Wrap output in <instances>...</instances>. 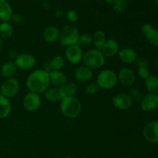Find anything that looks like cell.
<instances>
[{
	"instance_id": "obj_15",
	"label": "cell",
	"mask_w": 158,
	"mask_h": 158,
	"mask_svg": "<svg viewBox=\"0 0 158 158\" xmlns=\"http://www.w3.org/2000/svg\"><path fill=\"white\" fill-rule=\"evenodd\" d=\"M142 32L151 45L158 46V29L153 27L151 25L145 24L142 27Z\"/></svg>"
},
{
	"instance_id": "obj_28",
	"label": "cell",
	"mask_w": 158,
	"mask_h": 158,
	"mask_svg": "<svg viewBox=\"0 0 158 158\" xmlns=\"http://www.w3.org/2000/svg\"><path fill=\"white\" fill-rule=\"evenodd\" d=\"M49 64H50L51 70L58 71L63 69L65 65V61L62 56H56L52 60H49Z\"/></svg>"
},
{
	"instance_id": "obj_23",
	"label": "cell",
	"mask_w": 158,
	"mask_h": 158,
	"mask_svg": "<svg viewBox=\"0 0 158 158\" xmlns=\"http://www.w3.org/2000/svg\"><path fill=\"white\" fill-rule=\"evenodd\" d=\"M11 112V103L7 97L0 94V119L6 118Z\"/></svg>"
},
{
	"instance_id": "obj_4",
	"label": "cell",
	"mask_w": 158,
	"mask_h": 158,
	"mask_svg": "<svg viewBox=\"0 0 158 158\" xmlns=\"http://www.w3.org/2000/svg\"><path fill=\"white\" fill-rule=\"evenodd\" d=\"M80 33L77 27L74 26H66L63 28L60 33V41L62 46H70L77 45Z\"/></svg>"
},
{
	"instance_id": "obj_8",
	"label": "cell",
	"mask_w": 158,
	"mask_h": 158,
	"mask_svg": "<svg viewBox=\"0 0 158 158\" xmlns=\"http://www.w3.org/2000/svg\"><path fill=\"white\" fill-rule=\"evenodd\" d=\"M41 105V99L40 95L35 93L29 92L26 95L23 100V106L26 110L34 112L40 108Z\"/></svg>"
},
{
	"instance_id": "obj_14",
	"label": "cell",
	"mask_w": 158,
	"mask_h": 158,
	"mask_svg": "<svg viewBox=\"0 0 158 158\" xmlns=\"http://www.w3.org/2000/svg\"><path fill=\"white\" fill-rule=\"evenodd\" d=\"M100 51H101L104 56H114L119 51L118 43L115 40H113V39L106 40L103 46H102Z\"/></svg>"
},
{
	"instance_id": "obj_3",
	"label": "cell",
	"mask_w": 158,
	"mask_h": 158,
	"mask_svg": "<svg viewBox=\"0 0 158 158\" xmlns=\"http://www.w3.org/2000/svg\"><path fill=\"white\" fill-rule=\"evenodd\" d=\"M83 63L85 66L91 69H100L104 65L105 56L100 49H91L83 55Z\"/></svg>"
},
{
	"instance_id": "obj_33",
	"label": "cell",
	"mask_w": 158,
	"mask_h": 158,
	"mask_svg": "<svg viewBox=\"0 0 158 158\" xmlns=\"http://www.w3.org/2000/svg\"><path fill=\"white\" fill-rule=\"evenodd\" d=\"M138 75L141 77L142 79H148V77H150V71L148 69V68H145V67H139L138 68Z\"/></svg>"
},
{
	"instance_id": "obj_35",
	"label": "cell",
	"mask_w": 158,
	"mask_h": 158,
	"mask_svg": "<svg viewBox=\"0 0 158 158\" xmlns=\"http://www.w3.org/2000/svg\"><path fill=\"white\" fill-rule=\"evenodd\" d=\"M137 66L139 67H145V68H148V60L144 58H139L137 60Z\"/></svg>"
},
{
	"instance_id": "obj_36",
	"label": "cell",
	"mask_w": 158,
	"mask_h": 158,
	"mask_svg": "<svg viewBox=\"0 0 158 158\" xmlns=\"http://www.w3.org/2000/svg\"><path fill=\"white\" fill-rule=\"evenodd\" d=\"M12 19L13 20L14 23L19 24V23H21L22 22H23V17L21 16V15H19V14H17V15H12Z\"/></svg>"
},
{
	"instance_id": "obj_29",
	"label": "cell",
	"mask_w": 158,
	"mask_h": 158,
	"mask_svg": "<svg viewBox=\"0 0 158 158\" xmlns=\"http://www.w3.org/2000/svg\"><path fill=\"white\" fill-rule=\"evenodd\" d=\"M128 3L127 0H114L113 3L114 10L117 13H123L126 11Z\"/></svg>"
},
{
	"instance_id": "obj_27",
	"label": "cell",
	"mask_w": 158,
	"mask_h": 158,
	"mask_svg": "<svg viewBox=\"0 0 158 158\" xmlns=\"http://www.w3.org/2000/svg\"><path fill=\"white\" fill-rule=\"evenodd\" d=\"M61 89L65 97H73L77 92V86L74 83H66Z\"/></svg>"
},
{
	"instance_id": "obj_42",
	"label": "cell",
	"mask_w": 158,
	"mask_h": 158,
	"mask_svg": "<svg viewBox=\"0 0 158 158\" xmlns=\"http://www.w3.org/2000/svg\"><path fill=\"white\" fill-rule=\"evenodd\" d=\"M157 69H158V59H157Z\"/></svg>"
},
{
	"instance_id": "obj_12",
	"label": "cell",
	"mask_w": 158,
	"mask_h": 158,
	"mask_svg": "<svg viewBox=\"0 0 158 158\" xmlns=\"http://www.w3.org/2000/svg\"><path fill=\"white\" fill-rule=\"evenodd\" d=\"M140 106L143 111H151L158 107V95L149 94L143 97L141 100Z\"/></svg>"
},
{
	"instance_id": "obj_21",
	"label": "cell",
	"mask_w": 158,
	"mask_h": 158,
	"mask_svg": "<svg viewBox=\"0 0 158 158\" xmlns=\"http://www.w3.org/2000/svg\"><path fill=\"white\" fill-rule=\"evenodd\" d=\"M17 67L15 63L13 62H6L2 65L1 69V74L4 78L11 79L13 78L14 76L16 73Z\"/></svg>"
},
{
	"instance_id": "obj_32",
	"label": "cell",
	"mask_w": 158,
	"mask_h": 158,
	"mask_svg": "<svg viewBox=\"0 0 158 158\" xmlns=\"http://www.w3.org/2000/svg\"><path fill=\"white\" fill-rule=\"evenodd\" d=\"M129 96L131 97V98L133 100H136V101H140V100H142V97H141V94H140L138 90L137 89H131L130 90V94Z\"/></svg>"
},
{
	"instance_id": "obj_1",
	"label": "cell",
	"mask_w": 158,
	"mask_h": 158,
	"mask_svg": "<svg viewBox=\"0 0 158 158\" xmlns=\"http://www.w3.org/2000/svg\"><path fill=\"white\" fill-rule=\"evenodd\" d=\"M49 73L44 69H36L31 73L27 78L26 86L30 92L40 94L49 88L50 85Z\"/></svg>"
},
{
	"instance_id": "obj_13",
	"label": "cell",
	"mask_w": 158,
	"mask_h": 158,
	"mask_svg": "<svg viewBox=\"0 0 158 158\" xmlns=\"http://www.w3.org/2000/svg\"><path fill=\"white\" fill-rule=\"evenodd\" d=\"M117 78L120 83L126 86H132L135 81V75L133 70L128 68H123L119 72Z\"/></svg>"
},
{
	"instance_id": "obj_44",
	"label": "cell",
	"mask_w": 158,
	"mask_h": 158,
	"mask_svg": "<svg viewBox=\"0 0 158 158\" xmlns=\"http://www.w3.org/2000/svg\"><path fill=\"white\" fill-rule=\"evenodd\" d=\"M127 158H131V157H127Z\"/></svg>"
},
{
	"instance_id": "obj_26",
	"label": "cell",
	"mask_w": 158,
	"mask_h": 158,
	"mask_svg": "<svg viewBox=\"0 0 158 158\" xmlns=\"http://www.w3.org/2000/svg\"><path fill=\"white\" fill-rule=\"evenodd\" d=\"M13 33V28L9 23H2L0 24V37L2 39H8Z\"/></svg>"
},
{
	"instance_id": "obj_6",
	"label": "cell",
	"mask_w": 158,
	"mask_h": 158,
	"mask_svg": "<svg viewBox=\"0 0 158 158\" xmlns=\"http://www.w3.org/2000/svg\"><path fill=\"white\" fill-rule=\"evenodd\" d=\"M1 94L7 98H12L19 90V82L15 78L6 80L1 86Z\"/></svg>"
},
{
	"instance_id": "obj_16",
	"label": "cell",
	"mask_w": 158,
	"mask_h": 158,
	"mask_svg": "<svg viewBox=\"0 0 158 158\" xmlns=\"http://www.w3.org/2000/svg\"><path fill=\"white\" fill-rule=\"evenodd\" d=\"M12 9L6 0H0V21L2 23H9L12 19Z\"/></svg>"
},
{
	"instance_id": "obj_38",
	"label": "cell",
	"mask_w": 158,
	"mask_h": 158,
	"mask_svg": "<svg viewBox=\"0 0 158 158\" xmlns=\"http://www.w3.org/2000/svg\"><path fill=\"white\" fill-rule=\"evenodd\" d=\"M43 7H44L45 9H49V5L48 4L47 2H45L44 4H43Z\"/></svg>"
},
{
	"instance_id": "obj_18",
	"label": "cell",
	"mask_w": 158,
	"mask_h": 158,
	"mask_svg": "<svg viewBox=\"0 0 158 158\" xmlns=\"http://www.w3.org/2000/svg\"><path fill=\"white\" fill-rule=\"evenodd\" d=\"M49 79H50V83L55 86V87L62 88L66 83V77L63 72L60 70L58 71H51L49 73Z\"/></svg>"
},
{
	"instance_id": "obj_39",
	"label": "cell",
	"mask_w": 158,
	"mask_h": 158,
	"mask_svg": "<svg viewBox=\"0 0 158 158\" xmlns=\"http://www.w3.org/2000/svg\"><path fill=\"white\" fill-rule=\"evenodd\" d=\"M105 1H106V2L108 3V4H112L113 5L114 0H105Z\"/></svg>"
},
{
	"instance_id": "obj_30",
	"label": "cell",
	"mask_w": 158,
	"mask_h": 158,
	"mask_svg": "<svg viewBox=\"0 0 158 158\" xmlns=\"http://www.w3.org/2000/svg\"><path fill=\"white\" fill-rule=\"evenodd\" d=\"M93 43V36L89 35V34H83L79 37L77 45L80 47H86V46H90Z\"/></svg>"
},
{
	"instance_id": "obj_31",
	"label": "cell",
	"mask_w": 158,
	"mask_h": 158,
	"mask_svg": "<svg viewBox=\"0 0 158 158\" xmlns=\"http://www.w3.org/2000/svg\"><path fill=\"white\" fill-rule=\"evenodd\" d=\"M100 90V86L97 85V83H91L89 84L86 85V88H85V91L89 95H95Z\"/></svg>"
},
{
	"instance_id": "obj_2",
	"label": "cell",
	"mask_w": 158,
	"mask_h": 158,
	"mask_svg": "<svg viewBox=\"0 0 158 158\" xmlns=\"http://www.w3.org/2000/svg\"><path fill=\"white\" fill-rule=\"evenodd\" d=\"M81 103L75 97H64L61 100L60 110L65 117L76 118L81 112Z\"/></svg>"
},
{
	"instance_id": "obj_5",
	"label": "cell",
	"mask_w": 158,
	"mask_h": 158,
	"mask_svg": "<svg viewBox=\"0 0 158 158\" xmlns=\"http://www.w3.org/2000/svg\"><path fill=\"white\" fill-rule=\"evenodd\" d=\"M117 81H118L117 75L114 71L111 69H105L98 75L97 83L100 88L109 89L114 87Z\"/></svg>"
},
{
	"instance_id": "obj_19",
	"label": "cell",
	"mask_w": 158,
	"mask_h": 158,
	"mask_svg": "<svg viewBox=\"0 0 158 158\" xmlns=\"http://www.w3.org/2000/svg\"><path fill=\"white\" fill-rule=\"evenodd\" d=\"M74 75L79 82H86L93 77V71L86 66H80L75 70Z\"/></svg>"
},
{
	"instance_id": "obj_34",
	"label": "cell",
	"mask_w": 158,
	"mask_h": 158,
	"mask_svg": "<svg viewBox=\"0 0 158 158\" xmlns=\"http://www.w3.org/2000/svg\"><path fill=\"white\" fill-rule=\"evenodd\" d=\"M66 18H67V19L69 20V22L73 23V22L77 21L79 16H78V14H77V12H76V11L69 10V12L66 13Z\"/></svg>"
},
{
	"instance_id": "obj_24",
	"label": "cell",
	"mask_w": 158,
	"mask_h": 158,
	"mask_svg": "<svg viewBox=\"0 0 158 158\" xmlns=\"http://www.w3.org/2000/svg\"><path fill=\"white\" fill-rule=\"evenodd\" d=\"M145 86L150 94H158V78L154 76H150L145 80Z\"/></svg>"
},
{
	"instance_id": "obj_11",
	"label": "cell",
	"mask_w": 158,
	"mask_h": 158,
	"mask_svg": "<svg viewBox=\"0 0 158 158\" xmlns=\"http://www.w3.org/2000/svg\"><path fill=\"white\" fill-rule=\"evenodd\" d=\"M133 103L132 99L127 94H119L113 98V103L116 108L121 110L129 109Z\"/></svg>"
},
{
	"instance_id": "obj_37",
	"label": "cell",
	"mask_w": 158,
	"mask_h": 158,
	"mask_svg": "<svg viewBox=\"0 0 158 158\" xmlns=\"http://www.w3.org/2000/svg\"><path fill=\"white\" fill-rule=\"evenodd\" d=\"M63 12H62V11H58V12H56V16H63Z\"/></svg>"
},
{
	"instance_id": "obj_10",
	"label": "cell",
	"mask_w": 158,
	"mask_h": 158,
	"mask_svg": "<svg viewBox=\"0 0 158 158\" xmlns=\"http://www.w3.org/2000/svg\"><path fill=\"white\" fill-rule=\"evenodd\" d=\"M143 137L151 143H158V120L148 123L143 128Z\"/></svg>"
},
{
	"instance_id": "obj_20",
	"label": "cell",
	"mask_w": 158,
	"mask_h": 158,
	"mask_svg": "<svg viewBox=\"0 0 158 158\" xmlns=\"http://www.w3.org/2000/svg\"><path fill=\"white\" fill-rule=\"evenodd\" d=\"M45 97L48 100L52 102L61 101L65 97L63 90L60 87H53L47 89L45 91Z\"/></svg>"
},
{
	"instance_id": "obj_43",
	"label": "cell",
	"mask_w": 158,
	"mask_h": 158,
	"mask_svg": "<svg viewBox=\"0 0 158 158\" xmlns=\"http://www.w3.org/2000/svg\"><path fill=\"white\" fill-rule=\"evenodd\" d=\"M66 158H73V157H66Z\"/></svg>"
},
{
	"instance_id": "obj_22",
	"label": "cell",
	"mask_w": 158,
	"mask_h": 158,
	"mask_svg": "<svg viewBox=\"0 0 158 158\" xmlns=\"http://www.w3.org/2000/svg\"><path fill=\"white\" fill-rule=\"evenodd\" d=\"M60 30L56 26H48L46 28L43 32V37L44 40L47 43H53L56 41L60 37Z\"/></svg>"
},
{
	"instance_id": "obj_41",
	"label": "cell",
	"mask_w": 158,
	"mask_h": 158,
	"mask_svg": "<svg viewBox=\"0 0 158 158\" xmlns=\"http://www.w3.org/2000/svg\"><path fill=\"white\" fill-rule=\"evenodd\" d=\"M156 4H157V6L158 7V0H156Z\"/></svg>"
},
{
	"instance_id": "obj_7",
	"label": "cell",
	"mask_w": 158,
	"mask_h": 158,
	"mask_svg": "<svg viewBox=\"0 0 158 158\" xmlns=\"http://www.w3.org/2000/svg\"><path fill=\"white\" fill-rule=\"evenodd\" d=\"M15 64L19 69L28 70L35 64V59L29 53H21L15 59Z\"/></svg>"
},
{
	"instance_id": "obj_9",
	"label": "cell",
	"mask_w": 158,
	"mask_h": 158,
	"mask_svg": "<svg viewBox=\"0 0 158 158\" xmlns=\"http://www.w3.org/2000/svg\"><path fill=\"white\" fill-rule=\"evenodd\" d=\"M66 59L68 61L73 64H77L83 60V54L80 46L78 45H73L68 46L65 52Z\"/></svg>"
},
{
	"instance_id": "obj_25",
	"label": "cell",
	"mask_w": 158,
	"mask_h": 158,
	"mask_svg": "<svg viewBox=\"0 0 158 158\" xmlns=\"http://www.w3.org/2000/svg\"><path fill=\"white\" fill-rule=\"evenodd\" d=\"M106 42V35L102 30H97L93 35V43L97 49H101L102 46Z\"/></svg>"
},
{
	"instance_id": "obj_40",
	"label": "cell",
	"mask_w": 158,
	"mask_h": 158,
	"mask_svg": "<svg viewBox=\"0 0 158 158\" xmlns=\"http://www.w3.org/2000/svg\"><path fill=\"white\" fill-rule=\"evenodd\" d=\"M2 44H3V43H2V39L1 37H0V50H1L2 47Z\"/></svg>"
},
{
	"instance_id": "obj_17",
	"label": "cell",
	"mask_w": 158,
	"mask_h": 158,
	"mask_svg": "<svg viewBox=\"0 0 158 158\" xmlns=\"http://www.w3.org/2000/svg\"><path fill=\"white\" fill-rule=\"evenodd\" d=\"M119 57L124 63L131 64L137 61V53L131 48H124L119 52Z\"/></svg>"
}]
</instances>
